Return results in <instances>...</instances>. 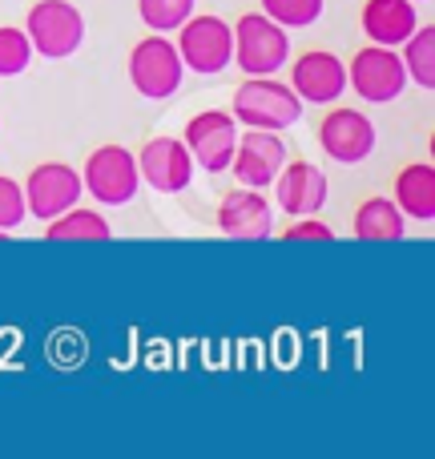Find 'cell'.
Instances as JSON below:
<instances>
[{
  "label": "cell",
  "instance_id": "18",
  "mask_svg": "<svg viewBox=\"0 0 435 459\" xmlns=\"http://www.w3.org/2000/svg\"><path fill=\"white\" fill-rule=\"evenodd\" d=\"M355 238L367 242H399L404 238V214L391 198H367L355 214Z\"/></svg>",
  "mask_w": 435,
  "mask_h": 459
},
{
  "label": "cell",
  "instance_id": "11",
  "mask_svg": "<svg viewBox=\"0 0 435 459\" xmlns=\"http://www.w3.org/2000/svg\"><path fill=\"white\" fill-rule=\"evenodd\" d=\"M318 145H323V153L331 161L355 166V161L371 158V150H375V126H371V117H367V113L343 105V109H331L323 117V126H318Z\"/></svg>",
  "mask_w": 435,
  "mask_h": 459
},
{
  "label": "cell",
  "instance_id": "8",
  "mask_svg": "<svg viewBox=\"0 0 435 459\" xmlns=\"http://www.w3.org/2000/svg\"><path fill=\"white\" fill-rule=\"evenodd\" d=\"M81 194H85V186H81L77 169L65 166V161H45L24 182V206H29L32 218L48 222V218L65 214L69 206H77Z\"/></svg>",
  "mask_w": 435,
  "mask_h": 459
},
{
  "label": "cell",
  "instance_id": "7",
  "mask_svg": "<svg viewBox=\"0 0 435 459\" xmlns=\"http://www.w3.org/2000/svg\"><path fill=\"white\" fill-rule=\"evenodd\" d=\"M347 85L355 89L363 101L387 105V101H396V97L404 93L407 69H404V61H399L396 48H387V45H367V48H359V53L351 56V65H347Z\"/></svg>",
  "mask_w": 435,
  "mask_h": 459
},
{
  "label": "cell",
  "instance_id": "25",
  "mask_svg": "<svg viewBox=\"0 0 435 459\" xmlns=\"http://www.w3.org/2000/svg\"><path fill=\"white\" fill-rule=\"evenodd\" d=\"M283 238H291V242H307V238H318V242H331L335 230L326 226V222H318V218L310 214V218H294L291 230H286Z\"/></svg>",
  "mask_w": 435,
  "mask_h": 459
},
{
  "label": "cell",
  "instance_id": "10",
  "mask_svg": "<svg viewBox=\"0 0 435 459\" xmlns=\"http://www.w3.org/2000/svg\"><path fill=\"white\" fill-rule=\"evenodd\" d=\"M286 166V145L283 137H274L270 129H250L238 134L234 158H230V174L246 186V190H266L278 178V169Z\"/></svg>",
  "mask_w": 435,
  "mask_h": 459
},
{
  "label": "cell",
  "instance_id": "6",
  "mask_svg": "<svg viewBox=\"0 0 435 459\" xmlns=\"http://www.w3.org/2000/svg\"><path fill=\"white\" fill-rule=\"evenodd\" d=\"M178 56L194 73H222L234 61V29L222 16H186L178 29Z\"/></svg>",
  "mask_w": 435,
  "mask_h": 459
},
{
  "label": "cell",
  "instance_id": "22",
  "mask_svg": "<svg viewBox=\"0 0 435 459\" xmlns=\"http://www.w3.org/2000/svg\"><path fill=\"white\" fill-rule=\"evenodd\" d=\"M262 13L283 29H307L323 16V0H262Z\"/></svg>",
  "mask_w": 435,
  "mask_h": 459
},
{
  "label": "cell",
  "instance_id": "5",
  "mask_svg": "<svg viewBox=\"0 0 435 459\" xmlns=\"http://www.w3.org/2000/svg\"><path fill=\"white\" fill-rule=\"evenodd\" d=\"M81 186H85L101 206H126V202L137 198V186H142L137 158L126 145H101V150L89 153Z\"/></svg>",
  "mask_w": 435,
  "mask_h": 459
},
{
  "label": "cell",
  "instance_id": "19",
  "mask_svg": "<svg viewBox=\"0 0 435 459\" xmlns=\"http://www.w3.org/2000/svg\"><path fill=\"white\" fill-rule=\"evenodd\" d=\"M48 242H81V238H89V242H105V238H113L109 222H105L97 210H81V206H69L65 214L48 218V230H45Z\"/></svg>",
  "mask_w": 435,
  "mask_h": 459
},
{
  "label": "cell",
  "instance_id": "24",
  "mask_svg": "<svg viewBox=\"0 0 435 459\" xmlns=\"http://www.w3.org/2000/svg\"><path fill=\"white\" fill-rule=\"evenodd\" d=\"M24 218H29V206H24V186L0 174V230H16Z\"/></svg>",
  "mask_w": 435,
  "mask_h": 459
},
{
  "label": "cell",
  "instance_id": "15",
  "mask_svg": "<svg viewBox=\"0 0 435 459\" xmlns=\"http://www.w3.org/2000/svg\"><path fill=\"white\" fill-rule=\"evenodd\" d=\"M270 202L262 190H234L218 206V230L226 238H270Z\"/></svg>",
  "mask_w": 435,
  "mask_h": 459
},
{
  "label": "cell",
  "instance_id": "20",
  "mask_svg": "<svg viewBox=\"0 0 435 459\" xmlns=\"http://www.w3.org/2000/svg\"><path fill=\"white\" fill-rule=\"evenodd\" d=\"M404 69H407V81L423 89H435V24H415V32L404 40Z\"/></svg>",
  "mask_w": 435,
  "mask_h": 459
},
{
  "label": "cell",
  "instance_id": "13",
  "mask_svg": "<svg viewBox=\"0 0 435 459\" xmlns=\"http://www.w3.org/2000/svg\"><path fill=\"white\" fill-rule=\"evenodd\" d=\"M137 174L158 194H182L194 182V158L178 137H153L137 153Z\"/></svg>",
  "mask_w": 435,
  "mask_h": 459
},
{
  "label": "cell",
  "instance_id": "12",
  "mask_svg": "<svg viewBox=\"0 0 435 459\" xmlns=\"http://www.w3.org/2000/svg\"><path fill=\"white\" fill-rule=\"evenodd\" d=\"M291 89L299 93L302 105H331L347 89V65L326 48H310L294 61L291 69Z\"/></svg>",
  "mask_w": 435,
  "mask_h": 459
},
{
  "label": "cell",
  "instance_id": "17",
  "mask_svg": "<svg viewBox=\"0 0 435 459\" xmlns=\"http://www.w3.org/2000/svg\"><path fill=\"white\" fill-rule=\"evenodd\" d=\"M396 206L404 218L431 222L435 218V166H407L396 178Z\"/></svg>",
  "mask_w": 435,
  "mask_h": 459
},
{
  "label": "cell",
  "instance_id": "3",
  "mask_svg": "<svg viewBox=\"0 0 435 459\" xmlns=\"http://www.w3.org/2000/svg\"><path fill=\"white\" fill-rule=\"evenodd\" d=\"M291 56V40L278 21H270L266 13H246L234 24V61L250 77H270L278 73Z\"/></svg>",
  "mask_w": 435,
  "mask_h": 459
},
{
  "label": "cell",
  "instance_id": "1",
  "mask_svg": "<svg viewBox=\"0 0 435 459\" xmlns=\"http://www.w3.org/2000/svg\"><path fill=\"white\" fill-rule=\"evenodd\" d=\"M230 117L250 129H270V134H278V129L299 126L302 101L291 85H283V81H274V77H246L242 85L234 89V113H230Z\"/></svg>",
  "mask_w": 435,
  "mask_h": 459
},
{
  "label": "cell",
  "instance_id": "9",
  "mask_svg": "<svg viewBox=\"0 0 435 459\" xmlns=\"http://www.w3.org/2000/svg\"><path fill=\"white\" fill-rule=\"evenodd\" d=\"M234 145H238V121L222 109L198 113V117H190V126H186V150H190L194 166L206 169V174L230 169Z\"/></svg>",
  "mask_w": 435,
  "mask_h": 459
},
{
  "label": "cell",
  "instance_id": "2",
  "mask_svg": "<svg viewBox=\"0 0 435 459\" xmlns=\"http://www.w3.org/2000/svg\"><path fill=\"white\" fill-rule=\"evenodd\" d=\"M24 32H29L32 53L48 56V61H65V56H73L81 48V40H85V16H81V8L69 4V0H37V4L29 8Z\"/></svg>",
  "mask_w": 435,
  "mask_h": 459
},
{
  "label": "cell",
  "instance_id": "16",
  "mask_svg": "<svg viewBox=\"0 0 435 459\" xmlns=\"http://www.w3.org/2000/svg\"><path fill=\"white\" fill-rule=\"evenodd\" d=\"M420 16H415V0H367L363 4V32L375 45H404L415 32Z\"/></svg>",
  "mask_w": 435,
  "mask_h": 459
},
{
  "label": "cell",
  "instance_id": "21",
  "mask_svg": "<svg viewBox=\"0 0 435 459\" xmlns=\"http://www.w3.org/2000/svg\"><path fill=\"white\" fill-rule=\"evenodd\" d=\"M137 16L153 32H174L194 16V0H137Z\"/></svg>",
  "mask_w": 435,
  "mask_h": 459
},
{
  "label": "cell",
  "instance_id": "4",
  "mask_svg": "<svg viewBox=\"0 0 435 459\" xmlns=\"http://www.w3.org/2000/svg\"><path fill=\"white\" fill-rule=\"evenodd\" d=\"M182 56H178V45L166 40V32H153V37L137 40L134 53H129V81L134 89L145 97V101H166L182 89Z\"/></svg>",
  "mask_w": 435,
  "mask_h": 459
},
{
  "label": "cell",
  "instance_id": "14",
  "mask_svg": "<svg viewBox=\"0 0 435 459\" xmlns=\"http://www.w3.org/2000/svg\"><path fill=\"white\" fill-rule=\"evenodd\" d=\"M274 198L278 206L286 210L291 218H310L318 214V210L326 206V194H331V186H326V174L318 166H310V161H294V166H283L278 169L274 182Z\"/></svg>",
  "mask_w": 435,
  "mask_h": 459
},
{
  "label": "cell",
  "instance_id": "23",
  "mask_svg": "<svg viewBox=\"0 0 435 459\" xmlns=\"http://www.w3.org/2000/svg\"><path fill=\"white\" fill-rule=\"evenodd\" d=\"M32 61V45L24 29H0V77H21Z\"/></svg>",
  "mask_w": 435,
  "mask_h": 459
}]
</instances>
